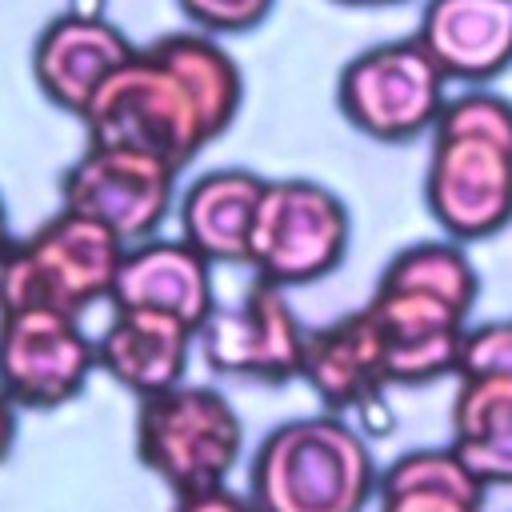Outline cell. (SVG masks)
Listing matches in <instances>:
<instances>
[{"label":"cell","mask_w":512,"mask_h":512,"mask_svg":"<svg viewBox=\"0 0 512 512\" xmlns=\"http://www.w3.org/2000/svg\"><path fill=\"white\" fill-rule=\"evenodd\" d=\"M132 52H136V44L112 20H104L96 12H64L36 36L32 76L56 108L80 116L88 108V100L96 96V88Z\"/></svg>","instance_id":"4fadbf2b"},{"label":"cell","mask_w":512,"mask_h":512,"mask_svg":"<svg viewBox=\"0 0 512 512\" xmlns=\"http://www.w3.org/2000/svg\"><path fill=\"white\" fill-rule=\"evenodd\" d=\"M424 168V204L452 240H488L512 224V100L488 88L448 96Z\"/></svg>","instance_id":"7a4b0ae2"},{"label":"cell","mask_w":512,"mask_h":512,"mask_svg":"<svg viewBox=\"0 0 512 512\" xmlns=\"http://www.w3.org/2000/svg\"><path fill=\"white\" fill-rule=\"evenodd\" d=\"M112 308H148L184 320L200 332V324L212 316V264L188 244V240H140L124 248L116 284H112Z\"/></svg>","instance_id":"9a60e30c"},{"label":"cell","mask_w":512,"mask_h":512,"mask_svg":"<svg viewBox=\"0 0 512 512\" xmlns=\"http://www.w3.org/2000/svg\"><path fill=\"white\" fill-rule=\"evenodd\" d=\"M452 452L488 484H512V376H460L452 392Z\"/></svg>","instance_id":"ac0fdd59"},{"label":"cell","mask_w":512,"mask_h":512,"mask_svg":"<svg viewBox=\"0 0 512 512\" xmlns=\"http://www.w3.org/2000/svg\"><path fill=\"white\" fill-rule=\"evenodd\" d=\"M304 336L308 328L288 304V292L256 276L236 304L212 308L196 332V348L216 376L280 388L300 380Z\"/></svg>","instance_id":"ba28073f"},{"label":"cell","mask_w":512,"mask_h":512,"mask_svg":"<svg viewBox=\"0 0 512 512\" xmlns=\"http://www.w3.org/2000/svg\"><path fill=\"white\" fill-rule=\"evenodd\" d=\"M176 168L152 152L120 144H88L84 156L60 176V208H72L124 244L148 240L172 208Z\"/></svg>","instance_id":"9c48e42d"},{"label":"cell","mask_w":512,"mask_h":512,"mask_svg":"<svg viewBox=\"0 0 512 512\" xmlns=\"http://www.w3.org/2000/svg\"><path fill=\"white\" fill-rule=\"evenodd\" d=\"M416 40L448 80L488 84L512 68V0H424Z\"/></svg>","instance_id":"5bb4252c"},{"label":"cell","mask_w":512,"mask_h":512,"mask_svg":"<svg viewBox=\"0 0 512 512\" xmlns=\"http://www.w3.org/2000/svg\"><path fill=\"white\" fill-rule=\"evenodd\" d=\"M364 308L380 332L392 388H424L444 376L456 380L468 312H460L448 300L408 288H384V284L372 288Z\"/></svg>","instance_id":"7c38bea8"},{"label":"cell","mask_w":512,"mask_h":512,"mask_svg":"<svg viewBox=\"0 0 512 512\" xmlns=\"http://www.w3.org/2000/svg\"><path fill=\"white\" fill-rule=\"evenodd\" d=\"M300 380L320 396L324 412L368 424L376 432L392 428V416L384 404V392L392 388L384 344L364 304L356 312L336 316L332 324L308 328Z\"/></svg>","instance_id":"8fae6325"},{"label":"cell","mask_w":512,"mask_h":512,"mask_svg":"<svg viewBox=\"0 0 512 512\" xmlns=\"http://www.w3.org/2000/svg\"><path fill=\"white\" fill-rule=\"evenodd\" d=\"M264 184L268 180L252 168L200 172L180 196V240L208 264H248V236Z\"/></svg>","instance_id":"e0dca14e"},{"label":"cell","mask_w":512,"mask_h":512,"mask_svg":"<svg viewBox=\"0 0 512 512\" xmlns=\"http://www.w3.org/2000/svg\"><path fill=\"white\" fill-rule=\"evenodd\" d=\"M376 512H484V484L444 448H408L376 476Z\"/></svg>","instance_id":"d6986e66"},{"label":"cell","mask_w":512,"mask_h":512,"mask_svg":"<svg viewBox=\"0 0 512 512\" xmlns=\"http://www.w3.org/2000/svg\"><path fill=\"white\" fill-rule=\"evenodd\" d=\"M376 476V456L352 420L296 416L256 444L248 496L260 512H364Z\"/></svg>","instance_id":"3957f363"},{"label":"cell","mask_w":512,"mask_h":512,"mask_svg":"<svg viewBox=\"0 0 512 512\" xmlns=\"http://www.w3.org/2000/svg\"><path fill=\"white\" fill-rule=\"evenodd\" d=\"M96 368V340L80 316L48 308L0 312V392L28 412H48L76 400Z\"/></svg>","instance_id":"30bf717a"},{"label":"cell","mask_w":512,"mask_h":512,"mask_svg":"<svg viewBox=\"0 0 512 512\" xmlns=\"http://www.w3.org/2000/svg\"><path fill=\"white\" fill-rule=\"evenodd\" d=\"M244 100V76L208 32H168L136 48L88 100V144L152 152L184 172L220 140Z\"/></svg>","instance_id":"6da1fadb"},{"label":"cell","mask_w":512,"mask_h":512,"mask_svg":"<svg viewBox=\"0 0 512 512\" xmlns=\"http://www.w3.org/2000/svg\"><path fill=\"white\" fill-rule=\"evenodd\" d=\"M332 4H344V8H392V4H404V0H332Z\"/></svg>","instance_id":"d4e9b609"},{"label":"cell","mask_w":512,"mask_h":512,"mask_svg":"<svg viewBox=\"0 0 512 512\" xmlns=\"http://www.w3.org/2000/svg\"><path fill=\"white\" fill-rule=\"evenodd\" d=\"M172 512H260L252 504L248 492H236L228 484L220 488H208V492H192V496H176Z\"/></svg>","instance_id":"603a6c76"},{"label":"cell","mask_w":512,"mask_h":512,"mask_svg":"<svg viewBox=\"0 0 512 512\" xmlns=\"http://www.w3.org/2000/svg\"><path fill=\"white\" fill-rule=\"evenodd\" d=\"M376 284L408 288V292H424V296L448 300V304H456L468 316H472L476 296H480V276H476L472 260L464 256V248L456 240H416V244H404L400 252H392V260L384 264Z\"/></svg>","instance_id":"ffe728a7"},{"label":"cell","mask_w":512,"mask_h":512,"mask_svg":"<svg viewBox=\"0 0 512 512\" xmlns=\"http://www.w3.org/2000/svg\"><path fill=\"white\" fill-rule=\"evenodd\" d=\"M352 244V212L348 204L320 180L284 176L268 180L252 236H248V268L276 288H304L340 268Z\"/></svg>","instance_id":"8992f818"},{"label":"cell","mask_w":512,"mask_h":512,"mask_svg":"<svg viewBox=\"0 0 512 512\" xmlns=\"http://www.w3.org/2000/svg\"><path fill=\"white\" fill-rule=\"evenodd\" d=\"M460 376H512V320L468 324L456 364Z\"/></svg>","instance_id":"44dd1931"},{"label":"cell","mask_w":512,"mask_h":512,"mask_svg":"<svg viewBox=\"0 0 512 512\" xmlns=\"http://www.w3.org/2000/svg\"><path fill=\"white\" fill-rule=\"evenodd\" d=\"M244 448L232 400L208 384H176L136 408V460L172 492L192 496L228 484Z\"/></svg>","instance_id":"5b68a950"},{"label":"cell","mask_w":512,"mask_h":512,"mask_svg":"<svg viewBox=\"0 0 512 512\" xmlns=\"http://www.w3.org/2000/svg\"><path fill=\"white\" fill-rule=\"evenodd\" d=\"M8 244H12V232H8V212H4V200H0V256H4Z\"/></svg>","instance_id":"484cf974"},{"label":"cell","mask_w":512,"mask_h":512,"mask_svg":"<svg viewBox=\"0 0 512 512\" xmlns=\"http://www.w3.org/2000/svg\"><path fill=\"white\" fill-rule=\"evenodd\" d=\"M196 32L208 36H240L268 20L276 0H176Z\"/></svg>","instance_id":"7402d4cb"},{"label":"cell","mask_w":512,"mask_h":512,"mask_svg":"<svg viewBox=\"0 0 512 512\" xmlns=\"http://www.w3.org/2000/svg\"><path fill=\"white\" fill-rule=\"evenodd\" d=\"M124 240L72 212L60 208L36 232L12 240L0 256V312L16 308H48L64 316H80L100 300H112V284L124 260Z\"/></svg>","instance_id":"277c9868"},{"label":"cell","mask_w":512,"mask_h":512,"mask_svg":"<svg viewBox=\"0 0 512 512\" xmlns=\"http://www.w3.org/2000/svg\"><path fill=\"white\" fill-rule=\"evenodd\" d=\"M12 444H16V404L0 392V460L12 452Z\"/></svg>","instance_id":"cb8c5ba5"},{"label":"cell","mask_w":512,"mask_h":512,"mask_svg":"<svg viewBox=\"0 0 512 512\" xmlns=\"http://www.w3.org/2000/svg\"><path fill=\"white\" fill-rule=\"evenodd\" d=\"M196 328L148 308H112L108 328L96 340V368H104L132 396H156L184 384Z\"/></svg>","instance_id":"2e32d148"},{"label":"cell","mask_w":512,"mask_h":512,"mask_svg":"<svg viewBox=\"0 0 512 512\" xmlns=\"http://www.w3.org/2000/svg\"><path fill=\"white\" fill-rule=\"evenodd\" d=\"M448 76L416 36L384 40L356 52L336 76V108L344 124L380 144H408L432 132L444 108Z\"/></svg>","instance_id":"52a82bcc"}]
</instances>
